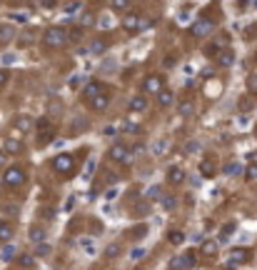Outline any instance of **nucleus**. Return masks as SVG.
I'll return each mask as SVG.
<instances>
[{
	"label": "nucleus",
	"mask_w": 257,
	"mask_h": 270,
	"mask_svg": "<svg viewBox=\"0 0 257 270\" xmlns=\"http://www.w3.org/2000/svg\"><path fill=\"white\" fill-rule=\"evenodd\" d=\"M13 35H15V28L13 25H0V43H3V40L8 43Z\"/></svg>",
	"instance_id": "30"
},
{
	"label": "nucleus",
	"mask_w": 257,
	"mask_h": 270,
	"mask_svg": "<svg viewBox=\"0 0 257 270\" xmlns=\"http://www.w3.org/2000/svg\"><path fill=\"white\" fill-rule=\"evenodd\" d=\"M18 253H15V248L8 243V245H3V250H0V258H3V260H13Z\"/></svg>",
	"instance_id": "32"
},
{
	"label": "nucleus",
	"mask_w": 257,
	"mask_h": 270,
	"mask_svg": "<svg viewBox=\"0 0 257 270\" xmlns=\"http://www.w3.org/2000/svg\"><path fill=\"white\" fill-rule=\"evenodd\" d=\"M240 173H242L240 163H227V165H225V175H230V178H232V175H240Z\"/></svg>",
	"instance_id": "34"
},
{
	"label": "nucleus",
	"mask_w": 257,
	"mask_h": 270,
	"mask_svg": "<svg viewBox=\"0 0 257 270\" xmlns=\"http://www.w3.org/2000/svg\"><path fill=\"white\" fill-rule=\"evenodd\" d=\"M35 255H38V258H45V255H50V245H48V243H38V248H35Z\"/></svg>",
	"instance_id": "37"
},
{
	"label": "nucleus",
	"mask_w": 257,
	"mask_h": 270,
	"mask_svg": "<svg viewBox=\"0 0 257 270\" xmlns=\"http://www.w3.org/2000/svg\"><path fill=\"white\" fill-rule=\"evenodd\" d=\"M88 105H90V110H95V113H100V110H105V108L110 105V93L105 90V93H100V95H95V98H93V100H90Z\"/></svg>",
	"instance_id": "18"
},
{
	"label": "nucleus",
	"mask_w": 257,
	"mask_h": 270,
	"mask_svg": "<svg viewBox=\"0 0 257 270\" xmlns=\"http://www.w3.org/2000/svg\"><path fill=\"white\" fill-rule=\"evenodd\" d=\"M177 113H180L182 118H190V115L195 113V100H192V98H187V100H180V105H177Z\"/></svg>",
	"instance_id": "22"
},
{
	"label": "nucleus",
	"mask_w": 257,
	"mask_h": 270,
	"mask_svg": "<svg viewBox=\"0 0 257 270\" xmlns=\"http://www.w3.org/2000/svg\"><path fill=\"white\" fill-rule=\"evenodd\" d=\"M252 260V253L247 248H235L230 253V265H242V263H250Z\"/></svg>",
	"instance_id": "16"
},
{
	"label": "nucleus",
	"mask_w": 257,
	"mask_h": 270,
	"mask_svg": "<svg viewBox=\"0 0 257 270\" xmlns=\"http://www.w3.org/2000/svg\"><path fill=\"white\" fill-rule=\"evenodd\" d=\"M108 88H105V83H100V80H88L85 85H83V90H80V95H83V100L85 103H90L95 95H100V93H105Z\"/></svg>",
	"instance_id": "10"
},
{
	"label": "nucleus",
	"mask_w": 257,
	"mask_h": 270,
	"mask_svg": "<svg viewBox=\"0 0 257 270\" xmlns=\"http://www.w3.org/2000/svg\"><path fill=\"white\" fill-rule=\"evenodd\" d=\"M232 63H235V53H232V50H222V53L217 55V65H220V68H230Z\"/></svg>",
	"instance_id": "23"
},
{
	"label": "nucleus",
	"mask_w": 257,
	"mask_h": 270,
	"mask_svg": "<svg viewBox=\"0 0 257 270\" xmlns=\"http://www.w3.org/2000/svg\"><path fill=\"white\" fill-rule=\"evenodd\" d=\"M5 158H8V153H5L3 148H0V168H3V165H5Z\"/></svg>",
	"instance_id": "44"
},
{
	"label": "nucleus",
	"mask_w": 257,
	"mask_h": 270,
	"mask_svg": "<svg viewBox=\"0 0 257 270\" xmlns=\"http://www.w3.org/2000/svg\"><path fill=\"white\" fill-rule=\"evenodd\" d=\"M167 183L175 185V188L182 185V183H185V170H182L180 165H170V168H167Z\"/></svg>",
	"instance_id": "17"
},
{
	"label": "nucleus",
	"mask_w": 257,
	"mask_h": 270,
	"mask_svg": "<svg viewBox=\"0 0 257 270\" xmlns=\"http://www.w3.org/2000/svg\"><path fill=\"white\" fill-rule=\"evenodd\" d=\"M255 60H257V58H255Z\"/></svg>",
	"instance_id": "47"
},
{
	"label": "nucleus",
	"mask_w": 257,
	"mask_h": 270,
	"mask_svg": "<svg viewBox=\"0 0 257 270\" xmlns=\"http://www.w3.org/2000/svg\"><path fill=\"white\" fill-rule=\"evenodd\" d=\"M123 130H125V133H137V130H140V125H137V123H132V120H128V123H123Z\"/></svg>",
	"instance_id": "39"
},
{
	"label": "nucleus",
	"mask_w": 257,
	"mask_h": 270,
	"mask_svg": "<svg viewBox=\"0 0 257 270\" xmlns=\"http://www.w3.org/2000/svg\"><path fill=\"white\" fill-rule=\"evenodd\" d=\"M58 0H43V8H55Z\"/></svg>",
	"instance_id": "45"
},
{
	"label": "nucleus",
	"mask_w": 257,
	"mask_h": 270,
	"mask_svg": "<svg viewBox=\"0 0 257 270\" xmlns=\"http://www.w3.org/2000/svg\"><path fill=\"white\" fill-rule=\"evenodd\" d=\"M212 30H215V20H212V18H200V20L192 23L190 35H192V38H210Z\"/></svg>",
	"instance_id": "8"
},
{
	"label": "nucleus",
	"mask_w": 257,
	"mask_h": 270,
	"mask_svg": "<svg viewBox=\"0 0 257 270\" xmlns=\"http://www.w3.org/2000/svg\"><path fill=\"white\" fill-rule=\"evenodd\" d=\"M237 108H240V110H242V113H250V110H252V108H255V100H252V98H247V95H245V98H240V103H237Z\"/></svg>",
	"instance_id": "31"
},
{
	"label": "nucleus",
	"mask_w": 257,
	"mask_h": 270,
	"mask_svg": "<svg viewBox=\"0 0 257 270\" xmlns=\"http://www.w3.org/2000/svg\"><path fill=\"white\" fill-rule=\"evenodd\" d=\"M197 263V253L195 250H185L182 255H175L170 260V270H190Z\"/></svg>",
	"instance_id": "6"
},
{
	"label": "nucleus",
	"mask_w": 257,
	"mask_h": 270,
	"mask_svg": "<svg viewBox=\"0 0 257 270\" xmlns=\"http://www.w3.org/2000/svg\"><path fill=\"white\" fill-rule=\"evenodd\" d=\"M197 170H200V175H202V178H207V180H210V178H215V175H217V160H215V158H202V160H200V165H197Z\"/></svg>",
	"instance_id": "13"
},
{
	"label": "nucleus",
	"mask_w": 257,
	"mask_h": 270,
	"mask_svg": "<svg viewBox=\"0 0 257 270\" xmlns=\"http://www.w3.org/2000/svg\"><path fill=\"white\" fill-rule=\"evenodd\" d=\"M70 43V30H65V28H60V25H53V28H48L45 33H43V45L48 48V50H60V48H65Z\"/></svg>",
	"instance_id": "2"
},
{
	"label": "nucleus",
	"mask_w": 257,
	"mask_h": 270,
	"mask_svg": "<svg viewBox=\"0 0 257 270\" xmlns=\"http://www.w3.org/2000/svg\"><path fill=\"white\" fill-rule=\"evenodd\" d=\"M28 238H30L33 243H43V240H45V230H43L40 225H33V228H30V235H28Z\"/></svg>",
	"instance_id": "26"
},
{
	"label": "nucleus",
	"mask_w": 257,
	"mask_h": 270,
	"mask_svg": "<svg viewBox=\"0 0 257 270\" xmlns=\"http://www.w3.org/2000/svg\"><path fill=\"white\" fill-rule=\"evenodd\" d=\"M155 100H157V105H160V108H170V105L175 103V93L165 88L162 93H157V95H155Z\"/></svg>",
	"instance_id": "21"
},
{
	"label": "nucleus",
	"mask_w": 257,
	"mask_h": 270,
	"mask_svg": "<svg viewBox=\"0 0 257 270\" xmlns=\"http://www.w3.org/2000/svg\"><path fill=\"white\" fill-rule=\"evenodd\" d=\"M93 270H100V268H93Z\"/></svg>",
	"instance_id": "46"
},
{
	"label": "nucleus",
	"mask_w": 257,
	"mask_h": 270,
	"mask_svg": "<svg viewBox=\"0 0 257 270\" xmlns=\"http://www.w3.org/2000/svg\"><path fill=\"white\" fill-rule=\"evenodd\" d=\"M53 170H55V175H63V178H68V175H73L75 173V155L73 153H60V155H55L53 158Z\"/></svg>",
	"instance_id": "3"
},
{
	"label": "nucleus",
	"mask_w": 257,
	"mask_h": 270,
	"mask_svg": "<svg viewBox=\"0 0 257 270\" xmlns=\"http://www.w3.org/2000/svg\"><path fill=\"white\" fill-rule=\"evenodd\" d=\"M145 198H147V200H157V198H160V188H150V190L145 193Z\"/></svg>",
	"instance_id": "41"
},
{
	"label": "nucleus",
	"mask_w": 257,
	"mask_h": 270,
	"mask_svg": "<svg viewBox=\"0 0 257 270\" xmlns=\"http://www.w3.org/2000/svg\"><path fill=\"white\" fill-rule=\"evenodd\" d=\"M120 250H123V248H120V243H110V245L105 248V258H118V255H120Z\"/></svg>",
	"instance_id": "33"
},
{
	"label": "nucleus",
	"mask_w": 257,
	"mask_h": 270,
	"mask_svg": "<svg viewBox=\"0 0 257 270\" xmlns=\"http://www.w3.org/2000/svg\"><path fill=\"white\" fill-rule=\"evenodd\" d=\"M235 228H237L235 223H225V225L220 228V240H230L232 233H235Z\"/></svg>",
	"instance_id": "29"
},
{
	"label": "nucleus",
	"mask_w": 257,
	"mask_h": 270,
	"mask_svg": "<svg viewBox=\"0 0 257 270\" xmlns=\"http://www.w3.org/2000/svg\"><path fill=\"white\" fill-rule=\"evenodd\" d=\"M108 48H110V43L105 38H95V40H90V45L85 48V53L88 55H105Z\"/></svg>",
	"instance_id": "15"
},
{
	"label": "nucleus",
	"mask_w": 257,
	"mask_h": 270,
	"mask_svg": "<svg viewBox=\"0 0 257 270\" xmlns=\"http://www.w3.org/2000/svg\"><path fill=\"white\" fill-rule=\"evenodd\" d=\"M147 25V20L142 18V13H125L123 15V28L128 30V33H137V30H142Z\"/></svg>",
	"instance_id": "9"
},
{
	"label": "nucleus",
	"mask_w": 257,
	"mask_h": 270,
	"mask_svg": "<svg viewBox=\"0 0 257 270\" xmlns=\"http://www.w3.org/2000/svg\"><path fill=\"white\" fill-rule=\"evenodd\" d=\"M35 125H38V123H35L30 115H18V118H15V123H13V128H15V130H23V133L33 130Z\"/></svg>",
	"instance_id": "20"
},
{
	"label": "nucleus",
	"mask_w": 257,
	"mask_h": 270,
	"mask_svg": "<svg viewBox=\"0 0 257 270\" xmlns=\"http://www.w3.org/2000/svg\"><path fill=\"white\" fill-rule=\"evenodd\" d=\"M197 148H200V145H197V143H190V145H185V153H195V150H197Z\"/></svg>",
	"instance_id": "43"
},
{
	"label": "nucleus",
	"mask_w": 257,
	"mask_h": 270,
	"mask_svg": "<svg viewBox=\"0 0 257 270\" xmlns=\"http://www.w3.org/2000/svg\"><path fill=\"white\" fill-rule=\"evenodd\" d=\"M38 145L40 148H45V145H50L53 140H55V125H53V120L50 118H43V120H38Z\"/></svg>",
	"instance_id": "5"
},
{
	"label": "nucleus",
	"mask_w": 257,
	"mask_h": 270,
	"mask_svg": "<svg viewBox=\"0 0 257 270\" xmlns=\"http://www.w3.org/2000/svg\"><path fill=\"white\" fill-rule=\"evenodd\" d=\"M162 90H165L162 75H157V73L145 75V80H142V93H145V95H157V93H162Z\"/></svg>",
	"instance_id": "7"
},
{
	"label": "nucleus",
	"mask_w": 257,
	"mask_h": 270,
	"mask_svg": "<svg viewBox=\"0 0 257 270\" xmlns=\"http://www.w3.org/2000/svg\"><path fill=\"white\" fill-rule=\"evenodd\" d=\"M10 83V70H5V68H0V88H5Z\"/></svg>",
	"instance_id": "38"
},
{
	"label": "nucleus",
	"mask_w": 257,
	"mask_h": 270,
	"mask_svg": "<svg viewBox=\"0 0 257 270\" xmlns=\"http://www.w3.org/2000/svg\"><path fill=\"white\" fill-rule=\"evenodd\" d=\"M15 235V225L10 220H0V243H10Z\"/></svg>",
	"instance_id": "19"
},
{
	"label": "nucleus",
	"mask_w": 257,
	"mask_h": 270,
	"mask_svg": "<svg viewBox=\"0 0 257 270\" xmlns=\"http://www.w3.org/2000/svg\"><path fill=\"white\" fill-rule=\"evenodd\" d=\"M160 205H162L165 210H175V208H177V198H175V195H162V198H160Z\"/></svg>",
	"instance_id": "28"
},
{
	"label": "nucleus",
	"mask_w": 257,
	"mask_h": 270,
	"mask_svg": "<svg viewBox=\"0 0 257 270\" xmlns=\"http://www.w3.org/2000/svg\"><path fill=\"white\" fill-rule=\"evenodd\" d=\"M147 95L145 93H140V95H132L130 100H128V110L132 113V115H140V113H145L147 110Z\"/></svg>",
	"instance_id": "11"
},
{
	"label": "nucleus",
	"mask_w": 257,
	"mask_h": 270,
	"mask_svg": "<svg viewBox=\"0 0 257 270\" xmlns=\"http://www.w3.org/2000/svg\"><path fill=\"white\" fill-rule=\"evenodd\" d=\"M108 158H110L113 163L130 165L135 155H132V148H130V145H125V143H113V145H110V150H108Z\"/></svg>",
	"instance_id": "4"
},
{
	"label": "nucleus",
	"mask_w": 257,
	"mask_h": 270,
	"mask_svg": "<svg viewBox=\"0 0 257 270\" xmlns=\"http://www.w3.org/2000/svg\"><path fill=\"white\" fill-rule=\"evenodd\" d=\"M28 183V168L20 165V163H13L5 168V175H3V188L5 190H18Z\"/></svg>",
	"instance_id": "1"
},
{
	"label": "nucleus",
	"mask_w": 257,
	"mask_h": 270,
	"mask_svg": "<svg viewBox=\"0 0 257 270\" xmlns=\"http://www.w3.org/2000/svg\"><path fill=\"white\" fill-rule=\"evenodd\" d=\"M247 93H250V95H257V73H252V75L247 78Z\"/></svg>",
	"instance_id": "35"
},
{
	"label": "nucleus",
	"mask_w": 257,
	"mask_h": 270,
	"mask_svg": "<svg viewBox=\"0 0 257 270\" xmlns=\"http://www.w3.org/2000/svg\"><path fill=\"white\" fill-rule=\"evenodd\" d=\"M167 243L175 245V248H180V245L185 243V233H182V230H170V233H167Z\"/></svg>",
	"instance_id": "24"
},
{
	"label": "nucleus",
	"mask_w": 257,
	"mask_h": 270,
	"mask_svg": "<svg viewBox=\"0 0 257 270\" xmlns=\"http://www.w3.org/2000/svg\"><path fill=\"white\" fill-rule=\"evenodd\" d=\"M200 255L202 258H217L220 255V243L217 240H212V238H205L202 243H200Z\"/></svg>",
	"instance_id": "12"
},
{
	"label": "nucleus",
	"mask_w": 257,
	"mask_h": 270,
	"mask_svg": "<svg viewBox=\"0 0 257 270\" xmlns=\"http://www.w3.org/2000/svg\"><path fill=\"white\" fill-rule=\"evenodd\" d=\"M132 3H135V0H110V8L113 10H128V8H132Z\"/></svg>",
	"instance_id": "27"
},
{
	"label": "nucleus",
	"mask_w": 257,
	"mask_h": 270,
	"mask_svg": "<svg viewBox=\"0 0 257 270\" xmlns=\"http://www.w3.org/2000/svg\"><path fill=\"white\" fill-rule=\"evenodd\" d=\"M3 150H5L8 155H20V153H23V140H20L18 135H8L5 143H3Z\"/></svg>",
	"instance_id": "14"
},
{
	"label": "nucleus",
	"mask_w": 257,
	"mask_h": 270,
	"mask_svg": "<svg viewBox=\"0 0 257 270\" xmlns=\"http://www.w3.org/2000/svg\"><path fill=\"white\" fill-rule=\"evenodd\" d=\"M35 258H38V255L23 253V255H18V265H20V268H35Z\"/></svg>",
	"instance_id": "25"
},
{
	"label": "nucleus",
	"mask_w": 257,
	"mask_h": 270,
	"mask_svg": "<svg viewBox=\"0 0 257 270\" xmlns=\"http://www.w3.org/2000/svg\"><path fill=\"white\" fill-rule=\"evenodd\" d=\"M80 38H83V25H78V28L70 30V40H80Z\"/></svg>",
	"instance_id": "40"
},
{
	"label": "nucleus",
	"mask_w": 257,
	"mask_h": 270,
	"mask_svg": "<svg viewBox=\"0 0 257 270\" xmlns=\"http://www.w3.org/2000/svg\"><path fill=\"white\" fill-rule=\"evenodd\" d=\"M245 180L247 183H252V180H257V163H252L247 170H245Z\"/></svg>",
	"instance_id": "36"
},
{
	"label": "nucleus",
	"mask_w": 257,
	"mask_h": 270,
	"mask_svg": "<svg viewBox=\"0 0 257 270\" xmlns=\"http://www.w3.org/2000/svg\"><path fill=\"white\" fill-rule=\"evenodd\" d=\"M80 25H83V28H88V25H95V18H93V15H83V18H80Z\"/></svg>",
	"instance_id": "42"
}]
</instances>
